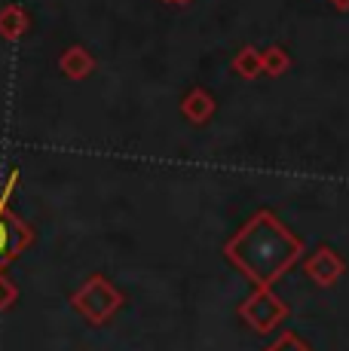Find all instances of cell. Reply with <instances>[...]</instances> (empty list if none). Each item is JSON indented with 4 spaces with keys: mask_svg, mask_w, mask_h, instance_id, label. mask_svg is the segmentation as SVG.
Returning <instances> with one entry per match:
<instances>
[{
    "mask_svg": "<svg viewBox=\"0 0 349 351\" xmlns=\"http://www.w3.org/2000/svg\"><path fill=\"white\" fill-rule=\"evenodd\" d=\"M166 3H174V6H184V3H190V0H166Z\"/></svg>",
    "mask_w": 349,
    "mask_h": 351,
    "instance_id": "14",
    "label": "cell"
},
{
    "mask_svg": "<svg viewBox=\"0 0 349 351\" xmlns=\"http://www.w3.org/2000/svg\"><path fill=\"white\" fill-rule=\"evenodd\" d=\"M28 28H31V16L19 3L0 6V37L3 40L16 43V40H22L28 34Z\"/></svg>",
    "mask_w": 349,
    "mask_h": 351,
    "instance_id": "7",
    "label": "cell"
},
{
    "mask_svg": "<svg viewBox=\"0 0 349 351\" xmlns=\"http://www.w3.org/2000/svg\"><path fill=\"white\" fill-rule=\"evenodd\" d=\"M285 315H288V306L279 296H273L270 290H258V293H251L243 302V318L254 330H260V333H270L273 327H279V321Z\"/></svg>",
    "mask_w": 349,
    "mask_h": 351,
    "instance_id": "4",
    "label": "cell"
},
{
    "mask_svg": "<svg viewBox=\"0 0 349 351\" xmlns=\"http://www.w3.org/2000/svg\"><path fill=\"white\" fill-rule=\"evenodd\" d=\"M181 113H184L193 125H205L214 113V98L196 86V89H190L184 98H181Z\"/></svg>",
    "mask_w": 349,
    "mask_h": 351,
    "instance_id": "6",
    "label": "cell"
},
{
    "mask_svg": "<svg viewBox=\"0 0 349 351\" xmlns=\"http://www.w3.org/2000/svg\"><path fill=\"white\" fill-rule=\"evenodd\" d=\"M31 245H34V229L0 195V272H6V266L16 256H22Z\"/></svg>",
    "mask_w": 349,
    "mask_h": 351,
    "instance_id": "3",
    "label": "cell"
},
{
    "mask_svg": "<svg viewBox=\"0 0 349 351\" xmlns=\"http://www.w3.org/2000/svg\"><path fill=\"white\" fill-rule=\"evenodd\" d=\"M58 67H62V73L68 80H86L92 71H95V58H92L83 46H71V49L62 52Z\"/></svg>",
    "mask_w": 349,
    "mask_h": 351,
    "instance_id": "8",
    "label": "cell"
},
{
    "mask_svg": "<svg viewBox=\"0 0 349 351\" xmlns=\"http://www.w3.org/2000/svg\"><path fill=\"white\" fill-rule=\"evenodd\" d=\"M71 306L89 324L102 327V324H107L123 308V290L113 285L107 275H89V278L71 293Z\"/></svg>",
    "mask_w": 349,
    "mask_h": 351,
    "instance_id": "2",
    "label": "cell"
},
{
    "mask_svg": "<svg viewBox=\"0 0 349 351\" xmlns=\"http://www.w3.org/2000/svg\"><path fill=\"white\" fill-rule=\"evenodd\" d=\"M233 67H236L239 77L254 80L260 71H264V64H260V52L254 49V46H243V49L236 52V58H233Z\"/></svg>",
    "mask_w": 349,
    "mask_h": 351,
    "instance_id": "9",
    "label": "cell"
},
{
    "mask_svg": "<svg viewBox=\"0 0 349 351\" xmlns=\"http://www.w3.org/2000/svg\"><path fill=\"white\" fill-rule=\"evenodd\" d=\"M19 300V287L12 278H6V272H0V312H10Z\"/></svg>",
    "mask_w": 349,
    "mask_h": 351,
    "instance_id": "11",
    "label": "cell"
},
{
    "mask_svg": "<svg viewBox=\"0 0 349 351\" xmlns=\"http://www.w3.org/2000/svg\"><path fill=\"white\" fill-rule=\"evenodd\" d=\"M224 254L230 256V263H236L239 269L254 281L260 290H270V285L285 275L294 266L304 245L297 235L288 232V226H282L270 211H260L254 220L239 229V235L233 241H227Z\"/></svg>",
    "mask_w": 349,
    "mask_h": 351,
    "instance_id": "1",
    "label": "cell"
},
{
    "mask_svg": "<svg viewBox=\"0 0 349 351\" xmlns=\"http://www.w3.org/2000/svg\"><path fill=\"white\" fill-rule=\"evenodd\" d=\"M344 269H346V263L340 260L331 247H322V251H315L310 260H306V275H310L319 287H331L334 281L344 275Z\"/></svg>",
    "mask_w": 349,
    "mask_h": 351,
    "instance_id": "5",
    "label": "cell"
},
{
    "mask_svg": "<svg viewBox=\"0 0 349 351\" xmlns=\"http://www.w3.org/2000/svg\"><path fill=\"white\" fill-rule=\"evenodd\" d=\"M19 178H22V171L19 168H12L10 174H6V180H3V186H0V195H3L6 202H10V195L16 193V184H19Z\"/></svg>",
    "mask_w": 349,
    "mask_h": 351,
    "instance_id": "12",
    "label": "cell"
},
{
    "mask_svg": "<svg viewBox=\"0 0 349 351\" xmlns=\"http://www.w3.org/2000/svg\"><path fill=\"white\" fill-rule=\"evenodd\" d=\"M331 3H334V6H337V10H344V12L349 10V0H331Z\"/></svg>",
    "mask_w": 349,
    "mask_h": 351,
    "instance_id": "13",
    "label": "cell"
},
{
    "mask_svg": "<svg viewBox=\"0 0 349 351\" xmlns=\"http://www.w3.org/2000/svg\"><path fill=\"white\" fill-rule=\"evenodd\" d=\"M260 64H264V73H270V77H279V73L288 71V52L282 49V46H267L264 52H260Z\"/></svg>",
    "mask_w": 349,
    "mask_h": 351,
    "instance_id": "10",
    "label": "cell"
}]
</instances>
